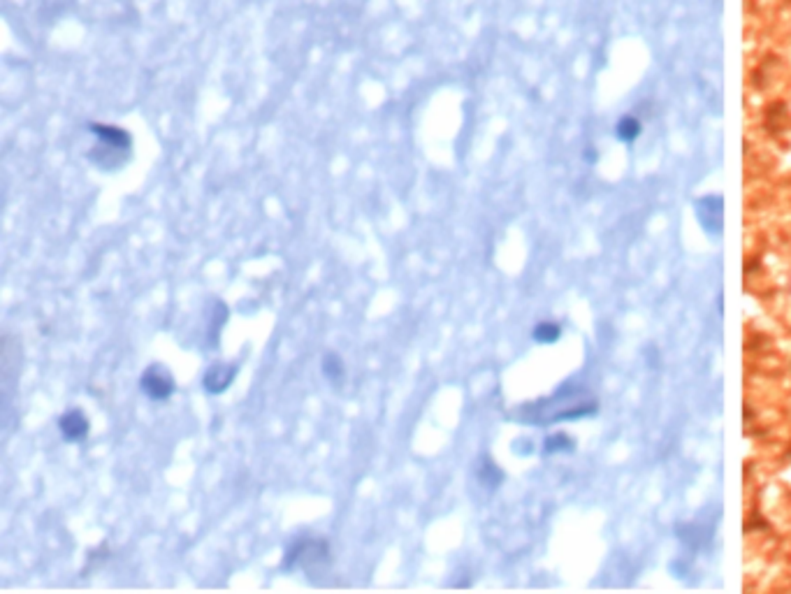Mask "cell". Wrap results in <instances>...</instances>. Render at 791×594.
<instances>
[{
	"mask_svg": "<svg viewBox=\"0 0 791 594\" xmlns=\"http://www.w3.org/2000/svg\"><path fill=\"white\" fill-rule=\"evenodd\" d=\"M328 546L323 541H295L293 546L286 550V557H283V569L286 571H295V569H304V571H318V564L328 562Z\"/></svg>",
	"mask_w": 791,
	"mask_h": 594,
	"instance_id": "1",
	"label": "cell"
},
{
	"mask_svg": "<svg viewBox=\"0 0 791 594\" xmlns=\"http://www.w3.org/2000/svg\"><path fill=\"white\" fill-rule=\"evenodd\" d=\"M140 386L144 390V395L154 402L170 400V397L174 395V390H177V383H174V376L170 374V369L161 367V365H151V367L144 369Z\"/></svg>",
	"mask_w": 791,
	"mask_h": 594,
	"instance_id": "2",
	"label": "cell"
},
{
	"mask_svg": "<svg viewBox=\"0 0 791 594\" xmlns=\"http://www.w3.org/2000/svg\"><path fill=\"white\" fill-rule=\"evenodd\" d=\"M89 418H86L79 409H70L65 411L58 420V430H61V437L68 441V444H82V441L89 437Z\"/></svg>",
	"mask_w": 791,
	"mask_h": 594,
	"instance_id": "3",
	"label": "cell"
},
{
	"mask_svg": "<svg viewBox=\"0 0 791 594\" xmlns=\"http://www.w3.org/2000/svg\"><path fill=\"white\" fill-rule=\"evenodd\" d=\"M237 376V367L235 365H212L207 369L205 379H202V386H205L207 393L212 395H219V393H226V390L232 386V381H235Z\"/></svg>",
	"mask_w": 791,
	"mask_h": 594,
	"instance_id": "4",
	"label": "cell"
},
{
	"mask_svg": "<svg viewBox=\"0 0 791 594\" xmlns=\"http://www.w3.org/2000/svg\"><path fill=\"white\" fill-rule=\"evenodd\" d=\"M641 130H643L641 121H638L636 117H629V114H627V117H622L618 121V126H615V140L622 142V144H631V142L638 140Z\"/></svg>",
	"mask_w": 791,
	"mask_h": 594,
	"instance_id": "5",
	"label": "cell"
},
{
	"mask_svg": "<svg viewBox=\"0 0 791 594\" xmlns=\"http://www.w3.org/2000/svg\"><path fill=\"white\" fill-rule=\"evenodd\" d=\"M321 369H323L325 379H328L330 383H335V386H339L341 379L346 376V367H344V362H341V358L337 356V353H328V356L323 358Z\"/></svg>",
	"mask_w": 791,
	"mask_h": 594,
	"instance_id": "6",
	"label": "cell"
},
{
	"mask_svg": "<svg viewBox=\"0 0 791 594\" xmlns=\"http://www.w3.org/2000/svg\"><path fill=\"white\" fill-rule=\"evenodd\" d=\"M532 337H534V342H539V344H555V342H560L562 328H560V325H557V323L543 321V323H539V325H536V328H534Z\"/></svg>",
	"mask_w": 791,
	"mask_h": 594,
	"instance_id": "7",
	"label": "cell"
},
{
	"mask_svg": "<svg viewBox=\"0 0 791 594\" xmlns=\"http://www.w3.org/2000/svg\"><path fill=\"white\" fill-rule=\"evenodd\" d=\"M571 446H573V441L566 437V434H557V437L546 439V451L548 453H564V451H569Z\"/></svg>",
	"mask_w": 791,
	"mask_h": 594,
	"instance_id": "8",
	"label": "cell"
}]
</instances>
